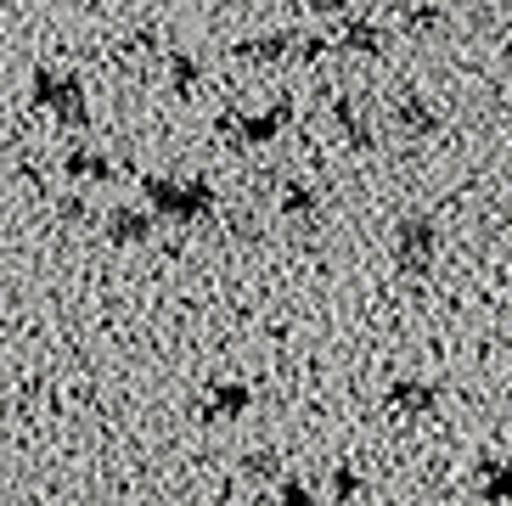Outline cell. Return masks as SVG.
<instances>
[{
  "label": "cell",
  "mask_w": 512,
  "mask_h": 506,
  "mask_svg": "<svg viewBox=\"0 0 512 506\" xmlns=\"http://www.w3.org/2000/svg\"><path fill=\"white\" fill-rule=\"evenodd\" d=\"M107 231H113L119 242H141V237H147V220H141V214H130V209H119L113 220H107Z\"/></svg>",
  "instance_id": "cell-3"
},
{
  "label": "cell",
  "mask_w": 512,
  "mask_h": 506,
  "mask_svg": "<svg viewBox=\"0 0 512 506\" xmlns=\"http://www.w3.org/2000/svg\"><path fill=\"white\" fill-rule=\"evenodd\" d=\"M34 102L51 107L62 124H85V85L68 68H40L34 74Z\"/></svg>",
  "instance_id": "cell-1"
},
{
  "label": "cell",
  "mask_w": 512,
  "mask_h": 506,
  "mask_svg": "<svg viewBox=\"0 0 512 506\" xmlns=\"http://www.w3.org/2000/svg\"><path fill=\"white\" fill-rule=\"evenodd\" d=\"M68 175H74V180H107V158H102V152H91V147H74V152H68Z\"/></svg>",
  "instance_id": "cell-2"
},
{
  "label": "cell",
  "mask_w": 512,
  "mask_h": 506,
  "mask_svg": "<svg viewBox=\"0 0 512 506\" xmlns=\"http://www.w3.org/2000/svg\"><path fill=\"white\" fill-rule=\"evenodd\" d=\"M91 6H96V0H91Z\"/></svg>",
  "instance_id": "cell-4"
}]
</instances>
